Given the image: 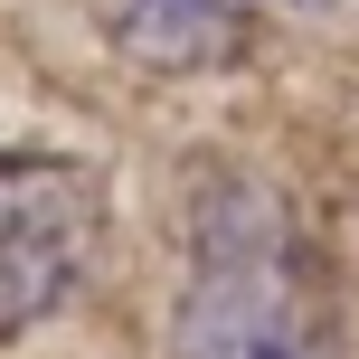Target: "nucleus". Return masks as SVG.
Masks as SVG:
<instances>
[{
  "mask_svg": "<svg viewBox=\"0 0 359 359\" xmlns=\"http://www.w3.org/2000/svg\"><path fill=\"white\" fill-rule=\"evenodd\" d=\"M170 359H341L312 227L265 180H208L189 198V274Z\"/></svg>",
  "mask_w": 359,
  "mask_h": 359,
  "instance_id": "f257e3e1",
  "label": "nucleus"
},
{
  "mask_svg": "<svg viewBox=\"0 0 359 359\" xmlns=\"http://www.w3.org/2000/svg\"><path fill=\"white\" fill-rule=\"evenodd\" d=\"M104 180L67 151H0V341L38 331L104 255Z\"/></svg>",
  "mask_w": 359,
  "mask_h": 359,
  "instance_id": "f03ea898",
  "label": "nucleus"
},
{
  "mask_svg": "<svg viewBox=\"0 0 359 359\" xmlns=\"http://www.w3.org/2000/svg\"><path fill=\"white\" fill-rule=\"evenodd\" d=\"M114 38L142 67L198 76V67H227L246 48V19H236V0H123L114 10Z\"/></svg>",
  "mask_w": 359,
  "mask_h": 359,
  "instance_id": "7ed1b4c3",
  "label": "nucleus"
},
{
  "mask_svg": "<svg viewBox=\"0 0 359 359\" xmlns=\"http://www.w3.org/2000/svg\"><path fill=\"white\" fill-rule=\"evenodd\" d=\"M284 10H331V0H284Z\"/></svg>",
  "mask_w": 359,
  "mask_h": 359,
  "instance_id": "20e7f679",
  "label": "nucleus"
}]
</instances>
